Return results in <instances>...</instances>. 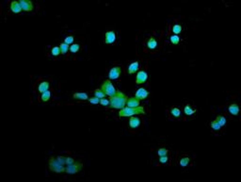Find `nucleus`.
<instances>
[{"label":"nucleus","instance_id":"1","mask_svg":"<svg viewBox=\"0 0 241 182\" xmlns=\"http://www.w3.org/2000/svg\"><path fill=\"white\" fill-rule=\"evenodd\" d=\"M127 96L121 92H117L114 96H111L109 98V107L112 109H119L122 110L124 108V106L127 101Z\"/></svg>","mask_w":241,"mask_h":182},{"label":"nucleus","instance_id":"2","mask_svg":"<svg viewBox=\"0 0 241 182\" xmlns=\"http://www.w3.org/2000/svg\"><path fill=\"white\" fill-rule=\"evenodd\" d=\"M144 109L142 107H137V108H129L126 107L120 110L119 116L120 117H131L135 114H144Z\"/></svg>","mask_w":241,"mask_h":182},{"label":"nucleus","instance_id":"3","mask_svg":"<svg viewBox=\"0 0 241 182\" xmlns=\"http://www.w3.org/2000/svg\"><path fill=\"white\" fill-rule=\"evenodd\" d=\"M101 89L106 95H108V96L110 97L114 96L117 94V91H116L115 87L113 86V84L111 83V81L109 79H106V80L104 81V83L102 84Z\"/></svg>","mask_w":241,"mask_h":182},{"label":"nucleus","instance_id":"4","mask_svg":"<svg viewBox=\"0 0 241 182\" xmlns=\"http://www.w3.org/2000/svg\"><path fill=\"white\" fill-rule=\"evenodd\" d=\"M49 169L51 171L56 172V173H63V172H65L66 167H64V165L59 163V160H56L54 157H51L49 160Z\"/></svg>","mask_w":241,"mask_h":182},{"label":"nucleus","instance_id":"5","mask_svg":"<svg viewBox=\"0 0 241 182\" xmlns=\"http://www.w3.org/2000/svg\"><path fill=\"white\" fill-rule=\"evenodd\" d=\"M82 167H83V164H82L81 162L75 161L73 164L68 165L65 169V172L67 174H69V175H74V174H75V173H78V172L82 169Z\"/></svg>","mask_w":241,"mask_h":182},{"label":"nucleus","instance_id":"6","mask_svg":"<svg viewBox=\"0 0 241 182\" xmlns=\"http://www.w3.org/2000/svg\"><path fill=\"white\" fill-rule=\"evenodd\" d=\"M19 4H20L21 8H22L23 11H31L33 9V3L30 0H19L18 1Z\"/></svg>","mask_w":241,"mask_h":182},{"label":"nucleus","instance_id":"7","mask_svg":"<svg viewBox=\"0 0 241 182\" xmlns=\"http://www.w3.org/2000/svg\"><path fill=\"white\" fill-rule=\"evenodd\" d=\"M121 73H122V68L120 67V66H116V67L111 68V70L108 73L109 79H118L120 76H121Z\"/></svg>","mask_w":241,"mask_h":182},{"label":"nucleus","instance_id":"8","mask_svg":"<svg viewBox=\"0 0 241 182\" xmlns=\"http://www.w3.org/2000/svg\"><path fill=\"white\" fill-rule=\"evenodd\" d=\"M148 95H149V92H147L146 89H144V88H140V89L136 92L135 97H137V98L140 101V100H143V99L146 98Z\"/></svg>","mask_w":241,"mask_h":182},{"label":"nucleus","instance_id":"9","mask_svg":"<svg viewBox=\"0 0 241 182\" xmlns=\"http://www.w3.org/2000/svg\"><path fill=\"white\" fill-rule=\"evenodd\" d=\"M147 78H148V75H147V73L145 72V71H140V72L137 73V75L136 82H137V84H142V83H144L145 81L147 80Z\"/></svg>","mask_w":241,"mask_h":182},{"label":"nucleus","instance_id":"10","mask_svg":"<svg viewBox=\"0 0 241 182\" xmlns=\"http://www.w3.org/2000/svg\"><path fill=\"white\" fill-rule=\"evenodd\" d=\"M116 40V34L114 31H107L105 36V43L107 45L113 43Z\"/></svg>","mask_w":241,"mask_h":182},{"label":"nucleus","instance_id":"11","mask_svg":"<svg viewBox=\"0 0 241 182\" xmlns=\"http://www.w3.org/2000/svg\"><path fill=\"white\" fill-rule=\"evenodd\" d=\"M125 105L129 108H137L140 107V100L137 97H130L127 99Z\"/></svg>","mask_w":241,"mask_h":182},{"label":"nucleus","instance_id":"12","mask_svg":"<svg viewBox=\"0 0 241 182\" xmlns=\"http://www.w3.org/2000/svg\"><path fill=\"white\" fill-rule=\"evenodd\" d=\"M11 9L14 13H19V12H21L23 11L18 1H12L11 3Z\"/></svg>","mask_w":241,"mask_h":182},{"label":"nucleus","instance_id":"13","mask_svg":"<svg viewBox=\"0 0 241 182\" xmlns=\"http://www.w3.org/2000/svg\"><path fill=\"white\" fill-rule=\"evenodd\" d=\"M140 125V119L137 117H133L131 116L130 120H129V126L132 128H137L139 127Z\"/></svg>","mask_w":241,"mask_h":182},{"label":"nucleus","instance_id":"14","mask_svg":"<svg viewBox=\"0 0 241 182\" xmlns=\"http://www.w3.org/2000/svg\"><path fill=\"white\" fill-rule=\"evenodd\" d=\"M139 67H140V63L137 62V61H134V62H132L128 66V73L130 75L134 74V73H136L139 70Z\"/></svg>","mask_w":241,"mask_h":182},{"label":"nucleus","instance_id":"15","mask_svg":"<svg viewBox=\"0 0 241 182\" xmlns=\"http://www.w3.org/2000/svg\"><path fill=\"white\" fill-rule=\"evenodd\" d=\"M228 110H229V112H230L231 114L235 116V115H237L239 113V107L237 104H232V105L229 106Z\"/></svg>","mask_w":241,"mask_h":182},{"label":"nucleus","instance_id":"16","mask_svg":"<svg viewBox=\"0 0 241 182\" xmlns=\"http://www.w3.org/2000/svg\"><path fill=\"white\" fill-rule=\"evenodd\" d=\"M73 97H74V99H76V100H83V101L89 99L88 95H87L86 92H76V94H74Z\"/></svg>","mask_w":241,"mask_h":182},{"label":"nucleus","instance_id":"17","mask_svg":"<svg viewBox=\"0 0 241 182\" xmlns=\"http://www.w3.org/2000/svg\"><path fill=\"white\" fill-rule=\"evenodd\" d=\"M49 82H47V81H43V82H41L40 83V85H39L38 87V90L40 92H42V94H43L44 92H46V91H48V89H49Z\"/></svg>","mask_w":241,"mask_h":182},{"label":"nucleus","instance_id":"18","mask_svg":"<svg viewBox=\"0 0 241 182\" xmlns=\"http://www.w3.org/2000/svg\"><path fill=\"white\" fill-rule=\"evenodd\" d=\"M146 45H147V47L149 48V49H151V50H153V49H155V48L157 46V42L156 41V39L155 38H150L148 40V42H147V43H146Z\"/></svg>","mask_w":241,"mask_h":182},{"label":"nucleus","instance_id":"19","mask_svg":"<svg viewBox=\"0 0 241 182\" xmlns=\"http://www.w3.org/2000/svg\"><path fill=\"white\" fill-rule=\"evenodd\" d=\"M94 95L96 97H98V98L102 99V98H105L106 95L102 91V89H96V90L94 91Z\"/></svg>","mask_w":241,"mask_h":182},{"label":"nucleus","instance_id":"20","mask_svg":"<svg viewBox=\"0 0 241 182\" xmlns=\"http://www.w3.org/2000/svg\"><path fill=\"white\" fill-rule=\"evenodd\" d=\"M50 97H51V92H50V91H46L43 94H42V101L47 102L50 99Z\"/></svg>","mask_w":241,"mask_h":182},{"label":"nucleus","instance_id":"21","mask_svg":"<svg viewBox=\"0 0 241 182\" xmlns=\"http://www.w3.org/2000/svg\"><path fill=\"white\" fill-rule=\"evenodd\" d=\"M59 48H60V53L62 55H64L66 52L68 51V49H70V46H69V45H67V43H63L59 45Z\"/></svg>","mask_w":241,"mask_h":182},{"label":"nucleus","instance_id":"22","mask_svg":"<svg viewBox=\"0 0 241 182\" xmlns=\"http://www.w3.org/2000/svg\"><path fill=\"white\" fill-rule=\"evenodd\" d=\"M184 111H185V113H186V115H192L193 114L196 110H192L191 109V107H190V105H187L185 107V109H184Z\"/></svg>","mask_w":241,"mask_h":182},{"label":"nucleus","instance_id":"23","mask_svg":"<svg viewBox=\"0 0 241 182\" xmlns=\"http://www.w3.org/2000/svg\"><path fill=\"white\" fill-rule=\"evenodd\" d=\"M216 121L219 123V125L221 126H224V125L226 124V119H225V117H223V116H218L216 118Z\"/></svg>","mask_w":241,"mask_h":182},{"label":"nucleus","instance_id":"24","mask_svg":"<svg viewBox=\"0 0 241 182\" xmlns=\"http://www.w3.org/2000/svg\"><path fill=\"white\" fill-rule=\"evenodd\" d=\"M182 27H181L180 25H174L173 27H172V32H173L175 35H177V34L181 33V31H182Z\"/></svg>","mask_w":241,"mask_h":182},{"label":"nucleus","instance_id":"25","mask_svg":"<svg viewBox=\"0 0 241 182\" xmlns=\"http://www.w3.org/2000/svg\"><path fill=\"white\" fill-rule=\"evenodd\" d=\"M188 163H189V158L185 157V158H182L180 160V165L182 167H186Z\"/></svg>","mask_w":241,"mask_h":182},{"label":"nucleus","instance_id":"26","mask_svg":"<svg viewBox=\"0 0 241 182\" xmlns=\"http://www.w3.org/2000/svg\"><path fill=\"white\" fill-rule=\"evenodd\" d=\"M171 115H172V116L179 117V116H180V114H181V111H180V110H179V109L173 108V109H171Z\"/></svg>","mask_w":241,"mask_h":182},{"label":"nucleus","instance_id":"27","mask_svg":"<svg viewBox=\"0 0 241 182\" xmlns=\"http://www.w3.org/2000/svg\"><path fill=\"white\" fill-rule=\"evenodd\" d=\"M79 48H80V45H79L78 43H74V45H72L70 46V51L72 52V53H76V52L79 50Z\"/></svg>","mask_w":241,"mask_h":182},{"label":"nucleus","instance_id":"28","mask_svg":"<svg viewBox=\"0 0 241 182\" xmlns=\"http://www.w3.org/2000/svg\"><path fill=\"white\" fill-rule=\"evenodd\" d=\"M51 54L53 55V56H59V54H61L60 53V48H59V46H56V47H53L52 50H51Z\"/></svg>","mask_w":241,"mask_h":182},{"label":"nucleus","instance_id":"29","mask_svg":"<svg viewBox=\"0 0 241 182\" xmlns=\"http://www.w3.org/2000/svg\"><path fill=\"white\" fill-rule=\"evenodd\" d=\"M170 39H171V42L173 43V45H178L179 42H180V38H179L177 35H171Z\"/></svg>","mask_w":241,"mask_h":182},{"label":"nucleus","instance_id":"30","mask_svg":"<svg viewBox=\"0 0 241 182\" xmlns=\"http://www.w3.org/2000/svg\"><path fill=\"white\" fill-rule=\"evenodd\" d=\"M100 100H101V99L98 98V97H96V96L90 97V98L88 99V101L90 102V104H94V105H96V104H99L100 103Z\"/></svg>","mask_w":241,"mask_h":182},{"label":"nucleus","instance_id":"31","mask_svg":"<svg viewBox=\"0 0 241 182\" xmlns=\"http://www.w3.org/2000/svg\"><path fill=\"white\" fill-rule=\"evenodd\" d=\"M169 153V150L166 148H160L157 150V155L158 156H167V154Z\"/></svg>","mask_w":241,"mask_h":182},{"label":"nucleus","instance_id":"32","mask_svg":"<svg viewBox=\"0 0 241 182\" xmlns=\"http://www.w3.org/2000/svg\"><path fill=\"white\" fill-rule=\"evenodd\" d=\"M211 127L213 128L214 130H219L221 126H219V123H218V122H217L216 120H215V121H213V122L211 123Z\"/></svg>","mask_w":241,"mask_h":182},{"label":"nucleus","instance_id":"33","mask_svg":"<svg viewBox=\"0 0 241 182\" xmlns=\"http://www.w3.org/2000/svg\"><path fill=\"white\" fill-rule=\"evenodd\" d=\"M57 160H59V163L62 164V165H65L66 164V157H64V156H59V157L57 158Z\"/></svg>","mask_w":241,"mask_h":182},{"label":"nucleus","instance_id":"34","mask_svg":"<svg viewBox=\"0 0 241 182\" xmlns=\"http://www.w3.org/2000/svg\"><path fill=\"white\" fill-rule=\"evenodd\" d=\"M64 43H67V45H71V43H74V37L73 36H67L64 39Z\"/></svg>","mask_w":241,"mask_h":182},{"label":"nucleus","instance_id":"35","mask_svg":"<svg viewBox=\"0 0 241 182\" xmlns=\"http://www.w3.org/2000/svg\"><path fill=\"white\" fill-rule=\"evenodd\" d=\"M100 104H101L102 106H104V107H106V106L109 105V100H107V99H106V98H102L101 100H100Z\"/></svg>","mask_w":241,"mask_h":182},{"label":"nucleus","instance_id":"36","mask_svg":"<svg viewBox=\"0 0 241 182\" xmlns=\"http://www.w3.org/2000/svg\"><path fill=\"white\" fill-rule=\"evenodd\" d=\"M74 162V160L72 157H66V165H70Z\"/></svg>","mask_w":241,"mask_h":182},{"label":"nucleus","instance_id":"37","mask_svg":"<svg viewBox=\"0 0 241 182\" xmlns=\"http://www.w3.org/2000/svg\"><path fill=\"white\" fill-rule=\"evenodd\" d=\"M168 160H169V159H168L167 156H160L159 161L161 162V163H166Z\"/></svg>","mask_w":241,"mask_h":182}]
</instances>
